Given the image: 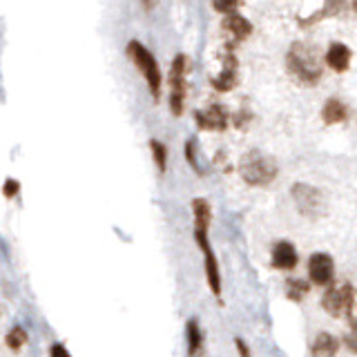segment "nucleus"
<instances>
[{
    "instance_id": "9d476101",
    "label": "nucleus",
    "mask_w": 357,
    "mask_h": 357,
    "mask_svg": "<svg viewBox=\"0 0 357 357\" xmlns=\"http://www.w3.org/2000/svg\"><path fill=\"white\" fill-rule=\"evenodd\" d=\"M299 264V255H297V248L290 241L282 239L273 245L271 250V266L275 271H282V273H290L295 271Z\"/></svg>"
},
{
    "instance_id": "4468645a",
    "label": "nucleus",
    "mask_w": 357,
    "mask_h": 357,
    "mask_svg": "<svg viewBox=\"0 0 357 357\" xmlns=\"http://www.w3.org/2000/svg\"><path fill=\"white\" fill-rule=\"evenodd\" d=\"M185 340H188V355L199 357L204 351V331L197 317H190L185 324Z\"/></svg>"
},
{
    "instance_id": "20e7f679",
    "label": "nucleus",
    "mask_w": 357,
    "mask_h": 357,
    "mask_svg": "<svg viewBox=\"0 0 357 357\" xmlns=\"http://www.w3.org/2000/svg\"><path fill=\"white\" fill-rule=\"evenodd\" d=\"M357 288L351 282L328 286L321 295V308L333 319H353Z\"/></svg>"
},
{
    "instance_id": "412c9836",
    "label": "nucleus",
    "mask_w": 357,
    "mask_h": 357,
    "mask_svg": "<svg viewBox=\"0 0 357 357\" xmlns=\"http://www.w3.org/2000/svg\"><path fill=\"white\" fill-rule=\"evenodd\" d=\"M195 150H197V141H195V139H190V141L185 143V159H188L190 167H192V170H195V172H199V174H204V170H201V165H199V159H197V154H195Z\"/></svg>"
},
{
    "instance_id": "aec40b11",
    "label": "nucleus",
    "mask_w": 357,
    "mask_h": 357,
    "mask_svg": "<svg viewBox=\"0 0 357 357\" xmlns=\"http://www.w3.org/2000/svg\"><path fill=\"white\" fill-rule=\"evenodd\" d=\"M342 342L353 355H357V319H349V331H346Z\"/></svg>"
},
{
    "instance_id": "1a4fd4ad",
    "label": "nucleus",
    "mask_w": 357,
    "mask_h": 357,
    "mask_svg": "<svg viewBox=\"0 0 357 357\" xmlns=\"http://www.w3.org/2000/svg\"><path fill=\"white\" fill-rule=\"evenodd\" d=\"M195 123H197V128L204 132H223V130H228L230 114L223 105L215 103V105H208L206 109H197Z\"/></svg>"
},
{
    "instance_id": "423d86ee",
    "label": "nucleus",
    "mask_w": 357,
    "mask_h": 357,
    "mask_svg": "<svg viewBox=\"0 0 357 357\" xmlns=\"http://www.w3.org/2000/svg\"><path fill=\"white\" fill-rule=\"evenodd\" d=\"M128 56L134 61V65L139 67V72L143 74L145 83H148V87H150L152 98L159 100V96H161V70H159V65H156L154 56L150 54V50L143 47L139 40H132L128 45Z\"/></svg>"
},
{
    "instance_id": "6ab92c4d",
    "label": "nucleus",
    "mask_w": 357,
    "mask_h": 357,
    "mask_svg": "<svg viewBox=\"0 0 357 357\" xmlns=\"http://www.w3.org/2000/svg\"><path fill=\"white\" fill-rule=\"evenodd\" d=\"M150 150H152V159H154L156 170H159L161 174H165V170H167V148L159 139H150Z\"/></svg>"
},
{
    "instance_id": "f3484780",
    "label": "nucleus",
    "mask_w": 357,
    "mask_h": 357,
    "mask_svg": "<svg viewBox=\"0 0 357 357\" xmlns=\"http://www.w3.org/2000/svg\"><path fill=\"white\" fill-rule=\"evenodd\" d=\"M223 29L230 31L237 40H243V38L250 36L252 25L243 16H239V14H228L226 18H223Z\"/></svg>"
},
{
    "instance_id": "9b49d317",
    "label": "nucleus",
    "mask_w": 357,
    "mask_h": 357,
    "mask_svg": "<svg viewBox=\"0 0 357 357\" xmlns=\"http://www.w3.org/2000/svg\"><path fill=\"white\" fill-rule=\"evenodd\" d=\"M221 61H223L221 74L212 78L210 85L215 87L217 92H230V89L237 87L239 83V63L234 59V54H223Z\"/></svg>"
},
{
    "instance_id": "a211bd4d",
    "label": "nucleus",
    "mask_w": 357,
    "mask_h": 357,
    "mask_svg": "<svg viewBox=\"0 0 357 357\" xmlns=\"http://www.w3.org/2000/svg\"><path fill=\"white\" fill-rule=\"evenodd\" d=\"M29 342V333L22 328V326H14V328H9V333L5 335V344H7V349L9 351H22L25 349V344Z\"/></svg>"
},
{
    "instance_id": "6e6552de",
    "label": "nucleus",
    "mask_w": 357,
    "mask_h": 357,
    "mask_svg": "<svg viewBox=\"0 0 357 357\" xmlns=\"http://www.w3.org/2000/svg\"><path fill=\"white\" fill-rule=\"evenodd\" d=\"M308 277L310 284L328 288L335 279V259L328 252H312L308 259Z\"/></svg>"
},
{
    "instance_id": "5701e85b",
    "label": "nucleus",
    "mask_w": 357,
    "mask_h": 357,
    "mask_svg": "<svg viewBox=\"0 0 357 357\" xmlns=\"http://www.w3.org/2000/svg\"><path fill=\"white\" fill-rule=\"evenodd\" d=\"M18 192H20V181H16V178H7L3 185V197L14 199V197H18Z\"/></svg>"
},
{
    "instance_id": "b1692460",
    "label": "nucleus",
    "mask_w": 357,
    "mask_h": 357,
    "mask_svg": "<svg viewBox=\"0 0 357 357\" xmlns=\"http://www.w3.org/2000/svg\"><path fill=\"white\" fill-rule=\"evenodd\" d=\"M50 357H72V353L67 351V346L61 344V342H54L50 346Z\"/></svg>"
},
{
    "instance_id": "a878e982",
    "label": "nucleus",
    "mask_w": 357,
    "mask_h": 357,
    "mask_svg": "<svg viewBox=\"0 0 357 357\" xmlns=\"http://www.w3.org/2000/svg\"><path fill=\"white\" fill-rule=\"evenodd\" d=\"M143 5H145V9H150L152 7V0H143Z\"/></svg>"
},
{
    "instance_id": "4be33fe9",
    "label": "nucleus",
    "mask_w": 357,
    "mask_h": 357,
    "mask_svg": "<svg viewBox=\"0 0 357 357\" xmlns=\"http://www.w3.org/2000/svg\"><path fill=\"white\" fill-rule=\"evenodd\" d=\"M241 5V0H212V7L221 14H237V7Z\"/></svg>"
},
{
    "instance_id": "bb28decb",
    "label": "nucleus",
    "mask_w": 357,
    "mask_h": 357,
    "mask_svg": "<svg viewBox=\"0 0 357 357\" xmlns=\"http://www.w3.org/2000/svg\"><path fill=\"white\" fill-rule=\"evenodd\" d=\"M353 7H355V11H357V0H353Z\"/></svg>"
},
{
    "instance_id": "0eeeda50",
    "label": "nucleus",
    "mask_w": 357,
    "mask_h": 357,
    "mask_svg": "<svg viewBox=\"0 0 357 357\" xmlns=\"http://www.w3.org/2000/svg\"><path fill=\"white\" fill-rule=\"evenodd\" d=\"M185 96H188V56L178 54L172 61V70H170V109L174 116L183 114Z\"/></svg>"
},
{
    "instance_id": "2eb2a0df",
    "label": "nucleus",
    "mask_w": 357,
    "mask_h": 357,
    "mask_svg": "<svg viewBox=\"0 0 357 357\" xmlns=\"http://www.w3.org/2000/svg\"><path fill=\"white\" fill-rule=\"evenodd\" d=\"M321 119L326 126H337L349 119V107H346L340 98H328L321 107Z\"/></svg>"
},
{
    "instance_id": "f257e3e1",
    "label": "nucleus",
    "mask_w": 357,
    "mask_h": 357,
    "mask_svg": "<svg viewBox=\"0 0 357 357\" xmlns=\"http://www.w3.org/2000/svg\"><path fill=\"white\" fill-rule=\"evenodd\" d=\"M192 237L199 252L204 255V268H206V282L210 293L215 295L217 299H221L223 293V284H221V266L217 259V252L212 248V241H210V226H212V206L210 201L204 197H197L192 199Z\"/></svg>"
},
{
    "instance_id": "393cba45",
    "label": "nucleus",
    "mask_w": 357,
    "mask_h": 357,
    "mask_svg": "<svg viewBox=\"0 0 357 357\" xmlns=\"http://www.w3.org/2000/svg\"><path fill=\"white\" fill-rule=\"evenodd\" d=\"M234 349H237V355H239V357H252L250 346L245 344L241 337H234Z\"/></svg>"
},
{
    "instance_id": "ddd939ff",
    "label": "nucleus",
    "mask_w": 357,
    "mask_h": 357,
    "mask_svg": "<svg viewBox=\"0 0 357 357\" xmlns=\"http://www.w3.org/2000/svg\"><path fill=\"white\" fill-rule=\"evenodd\" d=\"M351 59H353V54H351V50L346 47L344 43H333L331 47H328V52H326V65L331 67L333 72H337V74L349 70Z\"/></svg>"
},
{
    "instance_id": "f03ea898",
    "label": "nucleus",
    "mask_w": 357,
    "mask_h": 357,
    "mask_svg": "<svg viewBox=\"0 0 357 357\" xmlns=\"http://www.w3.org/2000/svg\"><path fill=\"white\" fill-rule=\"evenodd\" d=\"M239 176L250 188H268L279 176V163L275 156L261 150H250L239 159Z\"/></svg>"
},
{
    "instance_id": "39448f33",
    "label": "nucleus",
    "mask_w": 357,
    "mask_h": 357,
    "mask_svg": "<svg viewBox=\"0 0 357 357\" xmlns=\"http://www.w3.org/2000/svg\"><path fill=\"white\" fill-rule=\"evenodd\" d=\"M290 197L295 201V208L301 217L306 219H321L326 215L328 210V201H326V195L321 192L319 188L310 185V183H304V181H297L293 188H290Z\"/></svg>"
},
{
    "instance_id": "dca6fc26",
    "label": "nucleus",
    "mask_w": 357,
    "mask_h": 357,
    "mask_svg": "<svg viewBox=\"0 0 357 357\" xmlns=\"http://www.w3.org/2000/svg\"><path fill=\"white\" fill-rule=\"evenodd\" d=\"M308 293H310V284L306 282V279H299V277H288L286 279L284 295H286L288 301H293V304H301Z\"/></svg>"
},
{
    "instance_id": "7ed1b4c3",
    "label": "nucleus",
    "mask_w": 357,
    "mask_h": 357,
    "mask_svg": "<svg viewBox=\"0 0 357 357\" xmlns=\"http://www.w3.org/2000/svg\"><path fill=\"white\" fill-rule=\"evenodd\" d=\"M288 72L293 74L299 83L304 85H317L321 78V63L315 47L306 43H295L286 56Z\"/></svg>"
},
{
    "instance_id": "f8f14e48",
    "label": "nucleus",
    "mask_w": 357,
    "mask_h": 357,
    "mask_svg": "<svg viewBox=\"0 0 357 357\" xmlns=\"http://www.w3.org/2000/svg\"><path fill=\"white\" fill-rule=\"evenodd\" d=\"M340 337L331 333H317L310 344V357H335L340 353Z\"/></svg>"
}]
</instances>
